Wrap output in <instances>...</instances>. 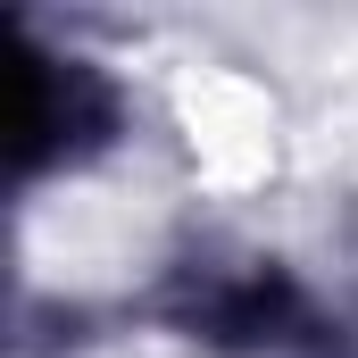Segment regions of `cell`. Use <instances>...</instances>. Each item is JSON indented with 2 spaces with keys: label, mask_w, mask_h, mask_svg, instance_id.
Segmentation results:
<instances>
[{
  "label": "cell",
  "mask_w": 358,
  "mask_h": 358,
  "mask_svg": "<svg viewBox=\"0 0 358 358\" xmlns=\"http://www.w3.org/2000/svg\"><path fill=\"white\" fill-rule=\"evenodd\" d=\"M117 134V92L100 67L42 50L34 34L17 42V183H42L50 167H76Z\"/></svg>",
  "instance_id": "1"
},
{
  "label": "cell",
  "mask_w": 358,
  "mask_h": 358,
  "mask_svg": "<svg viewBox=\"0 0 358 358\" xmlns=\"http://www.w3.org/2000/svg\"><path fill=\"white\" fill-rule=\"evenodd\" d=\"M176 325L217 350H275V342L308 334V300L283 267H200L183 275Z\"/></svg>",
  "instance_id": "2"
}]
</instances>
